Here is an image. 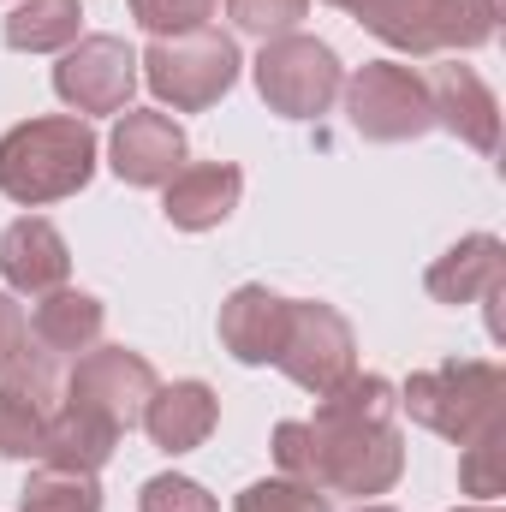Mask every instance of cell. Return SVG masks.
Here are the masks:
<instances>
[{"label": "cell", "mask_w": 506, "mask_h": 512, "mask_svg": "<svg viewBox=\"0 0 506 512\" xmlns=\"http://www.w3.org/2000/svg\"><path fill=\"white\" fill-rule=\"evenodd\" d=\"M221 0H131V18L149 30V36H185V30H203L215 18Z\"/></svg>", "instance_id": "obj_23"}, {"label": "cell", "mask_w": 506, "mask_h": 512, "mask_svg": "<svg viewBox=\"0 0 506 512\" xmlns=\"http://www.w3.org/2000/svg\"><path fill=\"white\" fill-rule=\"evenodd\" d=\"M310 441H316V489L376 501L405 471V435H399V387L387 376H346L340 387L316 393Z\"/></svg>", "instance_id": "obj_1"}, {"label": "cell", "mask_w": 506, "mask_h": 512, "mask_svg": "<svg viewBox=\"0 0 506 512\" xmlns=\"http://www.w3.org/2000/svg\"><path fill=\"white\" fill-rule=\"evenodd\" d=\"M340 96H346L352 131L370 137V143H411V137H423V131L435 126L423 72H411V66H399V60H370V66H358Z\"/></svg>", "instance_id": "obj_8"}, {"label": "cell", "mask_w": 506, "mask_h": 512, "mask_svg": "<svg viewBox=\"0 0 506 512\" xmlns=\"http://www.w3.org/2000/svg\"><path fill=\"white\" fill-rule=\"evenodd\" d=\"M137 512H221V507H215V495H209L203 483H191V477H179V471H161V477L143 483Z\"/></svg>", "instance_id": "obj_26"}, {"label": "cell", "mask_w": 506, "mask_h": 512, "mask_svg": "<svg viewBox=\"0 0 506 512\" xmlns=\"http://www.w3.org/2000/svg\"><path fill=\"white\" fill-rule=\"evenodd\" d=\"M60 387L66 382L54 376V358H42V352H24L0 376V459H36L42 453Z\"/></svg>", "instance_id": "obj_11"}, {"label": "cell", "mask_w": 506, "mask_h": 512, "mask_svg": "<svg viewBox=\"0 0 506 512\" xmlns=\"http://www.w3.org/2000/svg\"><path fill=\"white\" fill-rule=\"evenodd\" d=\"M358 512H393V507H358Z\"/></svg>", "instance_id": "obj_30"}, {"label": "cell", "mask_w": 506, "mask_h": 512, "mask_svg": "<svg viewBox=\"0 0 506 512\" xmlns=\"http://www.w3.org/2000/svg\"><path fill=\"white\" fill-rule=\"evenodd\" d=\"M501 435H506V423L501 429H489V435H477L471 447H459L465 453V465H459V489L465 495H501Z\"/></svg>", "instance_id": "obj_27"}, {"label": "cell", "mask_w": 506, "mask_h": 512, "mask_svg": "<svg viewBox=\"0 0 506 512\" xmlns=\"http://www.w3.org/2000/svg\"><path fill=\"white\" fill-rule=\"evenodd\" d=\"M399 54H471L495 36L501 0H328Z\"/></svg>", "instance_id": "obj_3"}, {"label": "cell", "mask_w": 506, "mask_h": 512, "mask_svg": "<svg viewBox=\"0 0 506 512\" xmlns=\"http://www.w3.org/2000/svg\"><path fill=\"white\" fill-rule=\"evenodd\" d=\"M155 387H161L155 382V364H149L143 352L90 346L84 358H72V376L60 387V399L78 405V411H90V417H102L108 429L126 435L131 423H143V405H149Z\"/></svg>", "instance_id": "obj_9"}, {"label": "cell", "mask_w": 506, "mask_h": 512, "mask_svg": "<svg viewBox=\"0 0 506 512\" xmlns=\"http://www.w3.org/2000/svg\"><path fill=\"white\" fill-rule=\"evenodd\" d=\"M423 286H429L435 304H489L495 310L501 292H506V245L495 233H471V239H459L447 256L429 262Z\"/></svg>", "instance_id": "obj_14"}, {"label": "cell", "mask_w": 506, "mask_h": 512, "mask_svg": "<svg viewBox=\"0 0 506 512\" xmlns=\"http://www.w3.org/2000/svg\"><path fill=\"white\" fill-rule=\"evenodd\" d=\"M227 18L245 30V36H286L298 18H310V0H227Z\"/></svg>", "instance_id": "obj_25"}, {"label": "cell", "mask_w": 506, "mask_h": 512, "mask_svg": "<svg viewBox=\"0 0 506 512\" xmlns=\"http://www.w3.org/2000/svg\"><path fill=\"white\" fill-rule=\"evenodd\" d=\"M18 512H102V483H96V471L42 465L18 489Z\"/></svg>", "instance_id": "obj_22"}, {"label": "cell", "mask_w": 506, "mask_h": 512, "mask_svg": "<svg viewBox=\"0 0 506 512\" xmlns=\"http://www.w3.org/2000/svg\"><path fill=\"white\" fill-rule=\"evenodd\" d=\"M96 173V131L78 114H42L0 137V197L42 209L78 197Z\"/></svg>", "instance_id": "obj_2"}, {"label": "cell", "mask_w": 506, "mask_h": 512, "mask_svg": "<svg viewBox=\"0 0 506 512\" xmlns=\"http://www.w3.org/2000/svg\"><path fill=\"white\" fill-rule=\"evenodd\" d=\"M72 274V251L60 239L54 221L42 215H18L6 233H0V280L24 298H42V292H60Z\"/></svg>", "instance_id": "obj_16"}, {"label": "cell", "mask_w": 506, "mask_h": 512, "mask_svg": "<svg viewBox=\"0 0 506 512\" xmlns=\"http://www.w3.org/2000/svg\"><path fill=\"white\" fill-rule=\"evenodd\" d=\"M256 90H262V102L280 120H316V114H328L340 102L346 66H340V54L328 42L286 30V36L262 42V54H256Z\"/></svg>", "instance_id": "obj_6"}, {"label": "cell", "mask_w": 506, "mask_h": 512, "mask_svg": "<svg viewBox=\"0 0 506 512\" xmlns=\"http://www.w3.org/2000/svg\"><path fill=\"white\" fill-rule=\"evenodd\" d=\"M114 447H120V429H108L102 417H90V411H78V405L60 399L54 417H48V435H42L36 459L66 465V471H102L114 459Z\"/></svg>", "instance_id": "obj_20"}, {"label": "cell", "mask_w": 506, "mask_h": 512, "mask_svg": "<svg viewBox=\"0 0 506 512\" xmlns=\"http://www.w3.org/2000/svg\"><path fill=\"white\" fill-rule=\"evenodd\" d=\"M274 370L304 393H328L358 370L352 322L322 298H286V340L274 352Z\"/></svg>", "instance_id": "obj_7"}, {"label": "cell", "mask_w": 506, "mask_h": 512, "mask_svg": "<svg viewBox=\"0 0 506 512\" xmlns=\"http://www.w3.org/2000/svg\"><path fill=\"white\" fill-rule=\"evenodd\" d=\"M185 155H191V143H185V131L173 114H161V108H126L120 114V126L108 137V167L137 185V191H155V185H167L179 167H185Z\"/></svg>", "instance_id": "obj_12"}, {"label": "cell", "mask_w": 506, "mask_h": 512, "mask_svg": "<svg viewBox=\"0 0 506 512\" xmlns=\"http://www.w3.org/2000/svg\"><path fill=\"white\" fill-rule=\"evenodd\" d=\"M137 78L167 102L173 114H203L239 84V42L227 30H185V36H155L149 54L137 60Z\"/></svg>", "instance_id": "obj_5"}, {"label": "cell", "mask_w": 506, "mask_h": 512, "mask_svg": "<svg viewBox=\"0 0 506 512\" xmlns=\"http://www.w3.org/2000/svg\"><path fill=\"white\" fill-rule=\"evenodd\" d=\"M215 423H221V399H215L209 382H167V387H155L149 405H143V429H149V441L161 453L203 447L215 435Z\"/></svg>", "instance_id": "obj_18"}, {"label": "cell", "mask_w": 506, "mask_h": 512, "mask_svg": "<svg viewBox=\"0 0 506 512\" xmlns=\"http://www.w3.org/2000/svg\"><path fill=\"white\" fill-rule=\"evenodd\" d=\"M501 399H506V370L489 358H453L441 370H417L399 387V411H411V423L435 429L453 447H471L477 435L501 429Z\"/></svg>", "instance_id": "obj_4"}, {"label": "cell", "mask_w": 506, "mask_h": 512, "mask_svg": "<svg viewBox=\"0 0 506 512\" xmlns=\"http://www.w3.org/2000/svg\"><path fill=\"white\" fill-rule=\"evenodd\" d=\"M131 90H137V54H131L126 36H78L54 66V96L78 120L126 114Z\"/></svg>", "instance_id": "obj_10"}, {"label": "cell", "mask_w": 506, "mask_h": 512, "mask_svg": "<svg viewBox=\"0 0 506 512\" xmlns=\"http://www.w3.org/2000/svg\"><path fill=\"white\" fill-rule=\"evenodd\" d=\"M24 352H30V322H24L18 298H12V292H0V376H6Z\"/></svg>", "instance_id": "obj_28"}, {"label": "cell", "mask_w": 506, "mask_h": 512, "mask_svg": "<svg viewBox=\"0 0 506 512\" xmlns=\"http://www.w3.org/2000/svg\"><path fill=\"white\" fill-rule=\"evenodd\" d=\"M233 512H334V507H328V495H322V489H310V483L268 477V483H251V489L239 495V507H233Z\"/></svg>", "instance_id": "obj_24"}, {"label": "cell", "mask_w": 506, "mask_h": 512, "mask_svg": "<svg viewBox=\"0 0 506 512\" xmlns=\"http://www.w3.org/2000/svg\"><path fill=\"white\" fill-rule=\"evenodd\" d=\"M459 512H495V507H459Z\"/></svg>", "instance_id": "obj_29"}, {"label": "cell", "mask_w": 506, "mask_h": 512, "mask_svg": "<svg viewBox=\"0 0 506 512\" xmlns=\"http://www.w3.org/2000/svg\"><path fill=\"white\" fill-rule=\"evenodd\" d=\"M102 328H108V310H102L96 292L60 286V292H42L36 310H30V346L42 358H54V364L60 358H84L90 346H102Z\"/></svg>", "instance_id": "obj_17"}, {"label": "cell", "mask_w": 506, "mask_h": 512, "mask_svg": "<svg viewBox=\"0 0 506 512\" xmlns=\"http://www.w3.org/2000/svg\"><path fill=\"white\" fill-rule=\"evenodd\" d=\"M429 114H435V126L453 131L465 149H477V155H495L501 149V102H495V90L471 72V66H459V60H441V66H429Z\"/></svg>", "instance_id": "obj_13"}, {"label": "cell", "mask_w": 506, "mask_h": 512, "mask_svg": "<svg viewBox=\"0 0 506 512\" xmlns=\"http://www.w3.org/2000/svg\"><path fill=\"white\" fill-rule=\"evenodd\" d=\"M286 340V298L268 292V286H233L227 304H221V346L239 358V364H274Z\"/></svg>", "instance_id": "obj_19"}, {"label": "cell", "mask_w": 506, "mask_h": 512, "mask_svg": "<svg viewBox=\"0 0 506 512\" xmlns=\"http://www.w3.org/2000/svg\"><path fill=\"white\" fill-rule=\"evenodd\" d=\"M78 30H84L78 0H18L0 24L12 54H66L78 42Z\"/></svg>", "instance_id": "obj_21"}, {"label": "cell", "mask_w": 506, "mask_h": 512, "mask_svg": "<svg viewBox=\"0 0 506 512\" xmlns=\"http://www.w3.org/2000/svg\"><path fill=\"white\" fill-rule=\"evenodd\" d=\"M161 191H167V197H161L167 227H179V233H209V227H221V221L239 209L245 173H239L233 161H197V167H179Z\"/></svg>", "instance_id": "obj_15"}]
</instances>
